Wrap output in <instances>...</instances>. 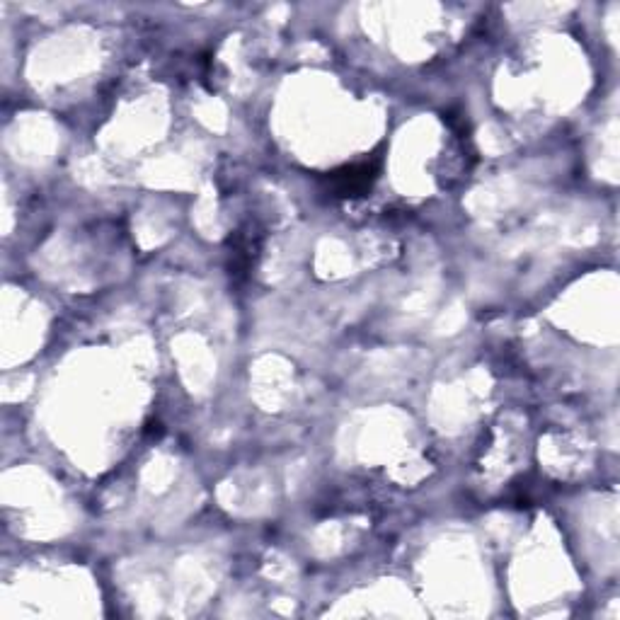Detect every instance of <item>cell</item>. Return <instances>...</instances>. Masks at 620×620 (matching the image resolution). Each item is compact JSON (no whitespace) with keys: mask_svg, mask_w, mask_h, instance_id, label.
I'll return each mask as SVG.
<instances>
[{"mask_svg":"<svg viewBox=\"0 0 620 620\" xmlns=\"http://www.w3.org/2000/svg\"><path fill=\"white\" fill-rule=\"evenodd\" d=\"M376 177H378L376 163H361L332 172L327 180H330V187L335 189L337 197H361L364 192H369Z\"/></svg>","mask_w":620,"mask_h":620,"instance_id":"cell-1","label":"cell"}]
</instances>
